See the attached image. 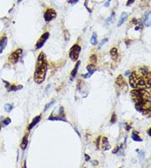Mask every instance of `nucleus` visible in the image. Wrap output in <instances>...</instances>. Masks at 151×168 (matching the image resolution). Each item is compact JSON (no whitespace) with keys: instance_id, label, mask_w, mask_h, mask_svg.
<instances>
[{"instance_id":"nucleus-1","label":"nucleus","mask_w":151,"mask_h":168,"mask_svg":"<svg viewBox=\"0 0 151 168\" xmlns=\"http://www.w3.org/2000/svg\"><path fill=\"white\" fill-rule=\"evenodd\" d=\"M131 98L136 102V108L145 114L150 116V93L145 90H136L131 92Z\"/></svg>"},{"instance_id":"nucleus-2","label":"nucleus","mask_w":151,"mask_h":168,"mask_svg":"<svg viewBox=\"0 0 151 168\" xmlns=\"http://www.w3.org/2000/svg\"><path fill=\"white\" fill-rule=\"evenodd\" d=\"M130 84L133 88L150 87V73L146 68L139 70V74L133 72L130 77Z\"/></svg>"},{"instance_id":"nucleus-3","label":"nucleus","mask_w":151,"mask_h":168,"mask_svg":"<svg viewBox=\"0 0 151 168\" xmlns=\"http://www.w3.org/2000/svg\"><path fill=\"white\" fill-rule=\"evenodd\" d=\"M47 66L48 65L46 62V59H45V56L43 52H41L38 56L34 74V79L37 84H41L45 81V75H46L47 71Z\"/></svg>"},{"instance_id":"nucleus-4","label":"nucleus","mask_w":151,"mask_h":168,"mask_svg":"<svg viewBox=\"0 0 151 168\" xmlns=\"http://www.w3.org/2000/svg\"><path fill=\"white\" fill-rule=\"evenodd\" d=\"M81 52V47L78 45H74L69 50V57L73 61H76Z\"/></svg>"},{"instance_id":"nucleus-5","label":"nucleus","mask_w":151,"mask_h":168,"mask_svg":"<svg viewBox=\"0 0 151 168\" xmlns=\"http://www.w3.org/2000/svg\"><path fill=\"white\" fill-rule=\"evenodd\" d=\"M22 54V51L21 49L16 50L14 52H12L9 56V61L12 63V64H16V63L19 61Z\"/></svg>"},{"instance_id":"nucleus-6","label":"nucleus","mask_w":151,"mask_h":168,"mask_svg":"<svg viewBox=\"0 0 151 168\" xmlns=\"http://www.w3.org/2000/svg\"><path fill=\"white\" fill-rule=\"evenodd\" d=\"M56 12L54 11L53 8H48V9L44 13V18L45 22H50V21L53 20L56 17Z\"/></svg>"},{"instance_id":"nucleus-7","label":"nucleus","mask_w":151,"mask_h":168,"mask_svg":"<svg viewBox=\"0 0 151 168\" xmlns=\"http://www.w3.org/2000/svg\"><path fill=\"white\" fill-rule=\"evenodd\" d=\"M49 36H50L49 32L44 33V34L41 36L40 40L37 41V43L36 44V49H40V48L42 47L43 45L45 44V41H47V39L49 38Z\"/></svg>"},{"instance_id":"nucleus-8","label":"nucleus","mask_w":151,"mask_h":168,"mask_svg":"<svg viewBox=\"0 0 151 168\" xmlns=\"http://www.w3.org/2000/svg\"><path fill=\"white\" fill-rule=\"evenodd\" d=\"M63 113H64V108L60 107V114L59 116H55V117H53V116H50L48 118V120H54V121H57V120H60V121H64V122H67L66 119L65 118V116H63Z\"/></svg>"},{"instance_id":"nucleus-9","label":"nucleus","mask_w":151,"mask_h":168,"mask_svg":"<svg viewBox=\"0 0 151 168\" xmlns=\"http://www.w3.org/2000/svg\"><path fill=\"white\" fill-rule=\"evenodd\" d=\"M102 148L104 151H107L111 148V146L109 144V141L106 137H103L102 138Z\"/></svg>"},{"instance_id":"nucleus-10","label":"nucleus","mask_w":151,"mask_h":168,"mask_svg":"<svg viewBox=\"0 0 151 168\" xmlns=\"http://www.w3.org/2000/svg\"><path fill=\"white\" fill-rule=\"evenodd\" d=\"M40 120H41V115H39V116H36V117H35L34 118V119L32 120V122L31 123L29 124V126H28V130H31V129H32L33 128L35 127V126L39 123L40 122Z\"/></svg>"},{"instance_id":"nucleus-11","label":"nucleus","mask_w":151,"mask_h":168,"mask_svg":"<svg viewBox=\"0 0 151 168\" xmlns=\"http://www.w3.org/2000/svg\"><path fill=\"white\" fill-rule=\"evenodd\" d=\"M7 43V38L6 36L2 37V38L0 39V53H1L3 51V49L6 47Z\"/></svg>"},{"instance_id":"nucleus-12","label":"nucleus","mask_w":151,"mask_h":168,"mask_svg":"<svg viewBox=\"0 0 151 168\" xmlns=\"http://www.w3.org/2000/svg\"><path fill=\"white\" fill-rule=\"evenodd\" d=\"M28 144V139H27V136H25L22 138V143H21V148L22 150H25L26 148L27 147Z\"/></svg>"},{"instance_id":"nucleus-13","label":"nucleus","mask_w":151,"mask_h":168,"mask_svg":"<svg viewBox=\"0 0 151 168\" xmlns=\"http://www.w3.org/2000/svg\"><path fill=\"white\" fill-rule=\"evenodd\" d=\"M79 65H80V61H78L76 65H75V67L74 68V70H72V72H71V77H72V79H74L75 77V75H76V74L78 72V69Z\"/></svg>"},{"instance_id":"nucleus-14","label":"nucleus","mask_w":151,"mask_h":168,"mask_svg":"<svg viewBox=\"0 0 151 168\" xmlns=\"http://www.w3.org/2000/svg\"><path fill=\"white\" fill-rule=\"evenodd\" d=\"M116 84L118 86H123V85H125V79L121 76L117 78V79H116Z\"/></svg>"},{"instance_id":"nucleus-15","label":"nucleus","mask_w":151,"mask_h":168,"mask_svg":"<svg viewBox=\"0 0 151 168\" xmlns=\"http://www.w3.org/2000/svg\"><path fill=\"white\" fill-rule=\"evenodd\" d=\"M127 17H128V15L126 14V13H122V15L121 16V18H120V20H119V23H118V27H120V26H121V24H122L125 21V19L127 18Z\"/></svg>"},{"instance_id":"nucleus-16","label":"nucleus","mask_w":151,"mask_h":168,"mask_svg":"<svg viewBox=\"0 0 151 168\" xmlns=\"http://www.w3.org/2000/svg\"><path fill=\"white\" fill-rule=\"evenodd\" d=\"M21 89H22V85H20V86H17V85H10L9 87L7 88V90L8 91H17V90H21Z\"/></svg>"},{"instance_id":"nucleus-17","label":"nucleus","mask_w":151,"mask_h":168,"mask_svg":"<svg viewBox=\"0 0 151 168\" xmlns=\"http://www.w3.org/2000/svg\"><path fill=\"white\" fill-rule=\"evenodd\" d=\"M131 137H132V139L134 141H136V142H142L143 140H142V138H140L139 137V135H138V133H136V132H134L132 133V135H131Z\"/></svg>"},{"instance_id":"nucleus-18","label":"nucleus","mask_w":151,"mask_h":168,"mask_svg":"<svg viewBox=\"0 0 151 168\" xmlns=\"http://www.w3.org/2000/svg\"><path fill=\"white\" fill-rule=\"evenodd\" d=\"M110 54L113 59H116L117 56H118V53H117V49L116 48H112L110 51Z\"/></svg>"},{"instance_id":"nucleus-19","label":"nucleus","mask_w":151,"mask_h":168,"mask_svg":"<svg viewBox=\"0 0 151 168\" xmlns=\"http://www.w3.org/2000/svg\"><path fill=\"white\" fill-rule=\"evenodd\" d=\"M10 123H11V119H9V118H6V119H4L3 120H2L1 125L3 126V127H5V126L8 125Z\"/></svg>"},{"instance_id":"nucleus-20","label":"nucleus","mask_w":151,"mask_h":168,"mask_svg":"<svg viewBox=\"0 0 151 168\" xmlns=\"http://www.w3.org/2000/svg\"><path fill=\"white\" fill-rule=\"evenodd\" d=\"M91 43H92V45L97 44V35H96V33H93V36H92V37H91Z\"/></svg>"},{"instance_id":"nucleus-21","label":"nucleus","mask_w":151,"mask_h":168,"mask_svg":"<svg viewBox=\"0 0 151 168\" xmlns=\"http://www.w3.org/2000/svg\"><path fill=\"white\" fill-rule=\"evenodd\" d=\"M87 70L90 71V72H95L96 71V68H95V65H89L87 66Z\"/></svg>"},{"instance_id":"nucleus-22","label":"nucleus","mask_w":151,"mask_h":168,"mask_svg":"<svg viewBox=\"0 0 151 168\" xmlns=\"http://www.w3.org/2000/svg\"><path fill=\"white\" fill-rule=\"evenodd\" d=\"M12 104H5V106H4V108H5V110L7 111V112H11L12 111Z\"/></svg>"},{"instance_id":"nucleus-23","label":"nucleus","mask_w":151,"mask_h":168,"mask_svg":"<svg viewBox=\"0 0 151 168\" xmlns=\"http://www.w3.org/2000/svg\"><path fill=\"white\" fill-rule=\"evenodd\" d=\"M90 61L92 64L91 65H94L96 64V62H97V56H96V55H92L91 57H90Z\"/></svg>"},{"instance_id":"nucleus-24","label":"nucleus","mask_w":151,"mask_h":168,"mask_svg":"<svg viewBox=\"0 0 151 168\" xmlns=\"http://www.w3.org/2000/svg\"><path fill=\"white\" fill-rule=\"evenodd\" d=\"M149 15H150V12H149V13H147V15H146V26H149L150 25V22H149Z\"/></svg>"},{"instance_id":"nucleus-25","label":"nucleus","mask_w":151,"mask_h":168,"mask_svg":"<svg viewBox=\"0 0 151 168\" xmlns=\"http://www.w3.org/2000/svg\"><path fill=\"white\" fill-rule=\"evenodd\" d=\"M93 74V72H90V71H89V73L88 74H85V75H83V78H85V79H89L92 76V75Z\"/></svg>"},{"instance_id":"nucleus-26","label":"nucleus","mask_w":151,"mask_h":168,"mask_svg":"<svg viewBox=\"0 0 151 168\" xmlns=\"http://www.w3.org/2000/svg\"><path fill=\"white\" fill-rule=\"evenodd\" d=\"M54 104V100H52L51 102H50V104H48L46 106H45V109H44V112H46V110L48 109V108H50V107H51L52 106V104Z\"/></svg>"},{"instance_id":"nucleus-27","label":"nucleus","mask_w":151,"mask_h":168,"mask_svg":"<svg viewBox=\"0 0 151 168\" xmlns=\"http://www.w3.org/2000/svg\"><path fill=\"white\" fill-rule=\"evenodd\" d=\"M116 116L115 113H113L112 116V119H111V123H116Z\"/></svg>"},{"instance_id":"nucleus-28","label":"nucleus","mask_w":151,"mask_h":168,"mask_svg":"<svg viewBox=\"0 0 151 168\" xmlns=\"http://www.w3.org/2000/svg\"><path fill=\"white\" fill-rule=\"evenodd\" d=\"M140 161L142 162L144 160V158H145V152H140Z\"/></svg>"},{"instance_id":"nucleus-29","label":"nucleus","mask_w":151,"mask_h":168,"mask_svg":"<svg viewBox=\"0 0 151 168\" xmlns=\"http://www.w3.org/2000/svg\"><path fill=\"white\" fill-rule=\"evenodd\" d=\"M135 1H136V0H128L127 3H126V6H130L131 4L135 3Z\"/></svg>"},{"instance_id":"nucleus-30","label":"nucleus","mask_w":151,"mask_h":168,"mask_svg":"<svg viewBox=\"0 0 151 168\" xmlns=\"http://www.w3.org/2000/svg\"><path fill=\"white\" fill-rule=\"evenodd\" d=\"M68 2L69 3H71V4H75L76 3H78V0H68Z\"/></svg>"},{"instance_id":"nucleus-31","label":"nucleus","mask_w":151,"mask_h":168,"mask_svg":"<svg viewBox=\"0 0 151 168\" xmlns=\"http://www.w3.org/2000/svg\"><path fill=\"white\" fill-rule=\"evenodd\" d=\"M85 160H86L87 162H89V161L90 160V157L89 156V155L85 154Z\"/></svg>"},{"instance_id":"nucleus-32","label":"nucleus","mask_w":151,"mask_h":168,"mask_svg":"<svg viewBox=\"0 0 151 168\" xmlns=\"http://www.w3.org/2000/svg\"><path fill=\"white\" fill-rule=\"evenodd\" d=\"M107 41V39L106 38V39H105V40H104L103 41H102V42H101V44H100V45H101V46H102V45H103V44H104L105 42H106V41Z\"/></svg>"},{"instance_id":"nucleus-33","label":"nucleus","mask_w":151,"mask_h":168,"mask_svg":"<svg viewBox=\"0 0 151 168\" xmlns=\"http://www.w3.org/2000/svg\"><path fill=\"white\" fill-rule=\"evenodd\" d=\"M93 165H98V161H93Z\"/></svg>"},{"instance_id":"nucleus-34","label":"nucleus","mask_w":151,"mask_h":168,"mask_svg":"<svg viewBox=\"0 0 151 168\" xmlns=\"http://www.w3.org/2000/svg\"><path fill=\"white\" fill-rule=\"evenodd\" d=\"M147 133H148V134H149V136H150V135H151V134H150V128L148 130V132H147Z\"/></svg>"},{"instance_id":"nucleus-35","label":"nucleus","mask_w":151,"mask_h":168,"mask_svg":"<svg viewBox=\"0 0 151 168\" xmlns=\"http://www.w3.org/2000/svg\"><path fill=\"white\" fill-rule=\"evenodd\" d=\"M24 168H27L26 167V162H25V164H24Z\"/></svg>"},{"instance_id":"nucleus-36","label":"nucleus","mask_w":151,"mask_h":168,"mask_svg":"<svg viewBox=\"0 0 151 168\" xmlns=\"http://www.w3.org/2000/svg\"><path fill=\"white\" fill-rule=\"evenodd\" d=\"M21 1H22V0H18V3H20Z\"/></svg>"},{"instance_id":"nucleus-37","label":"nucleus","mask_w":151,"mask_h":168,"mask_svg":"<svg viewBox=\"0 0 151 168\" xmlns=\"http://www.w3.org/2000/svg\"><path fill=\"white\" fill-rule=\"evenodd\" d=\"M110 1H111V0H107V2H108V3H109V2H110Z\"/></svg>"},{"instance_id":"nucleus-38","label":"nucleus","mask_w":151,"mask_h":168,"mask_svg":"<svg viewBox=\"0 0 151 168\" xmlns=\"http://www.w3.org/2000/svg\"><path fill=\"white\" fill-rule=\"evenodd\" d=\"M0 128H1V126H0Z\"/></svg>"}]
</instances>
